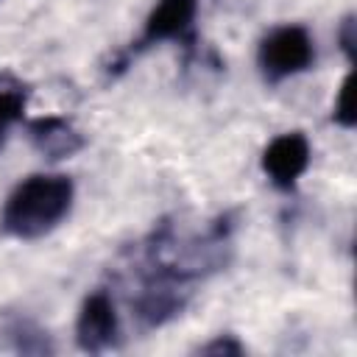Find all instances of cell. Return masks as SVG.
I'll return each instance as SVG.
<instances>
[{"label":"cell","instance_id":"1","mask_svg":"<svg viewBox=\"0 0 357 357\" xmlns=\"http://www.w3.org/2000/svg\"><path fill=\"white\" fill-rule=\"evenodd\" d=\"M73 206V181L67 176H31L3 206V229L20 240H33L53 231Z\"/></svg>","mask_w":357,"mask_h":357},{"label":"cell","instance_id":"2","mask_svg":"<svg viewBox=\"0 0 357 357\" xmlns=\"http://www.w3.org/2000/svg\"><path fill=\"white\" fill-rule=\"evenodd\" d=\"M257 59H259L265 78L282 81V78L296 75L312 64V59H315L312 36L301 25H282L262 39Z\"/></svg>","mask_w":357,"mask_h":357},{"label":"cell","instance_id":"3","mask_svg":"<svg viewBox=\"0 0 357 357\" xmlns=\"http://www.w3.org/2000/svg\"><path fill=\"white\" fill-rule=\"evenodd\" d=\"M310 165V142L301 131H287L271 139L262 153V170L268 173L271 184L279 190H290L298 176Z\"/></svg>","mask_w":357,"mask_h":357},{"label":"cell","instance_id":"4","mask_svg":"<svg viewBox=\"0 0 357 357\" xmlns=\"http://www.w3.org/2000/svg\"><path fill=\"white\" fill-rule=\"evenodd\" d=\"M117 337V312L112 298L98 290L84 298L78 321H75V340L84 351H103Z\"/></svg>","mask_w":357,"mask_h":357},{"label":"cell","instance_id":"5","mask_svg":"<svg viewBox=\"0 0 357 357\" xmlns=\"http://www.w3.org/2000/svg\"><path fill=\"white\" fill-rule=\"evenodd\" d=\"M198 11V0H156L153 11L145 20V31L137 47H151L167 39H184L192 28Z\"/></svg>","mask_w":357,"mask_h":357},{"label":"cell","instance_id":"6","mask_svg":"<svg viewBox=\"0 0 357 357\" xmlns=\"http://www.w3.org/2000/svg\"><path fill=\"white\" fill-rule=\"evenodd\" d=\"M28 134H31V142L50 159L73 156L84 145L75 128L61 117H36L28 123Z\"/></svg>","mask_w":357,"mask_h":357},{"label":"cell","instance_id":"7","mask_svg":"<svg viewBox=\"0 0 357 357\" xmlns=\"http://www.w3.org/2000/svg\"><path fill=\"white\" fill-rule=\"evenodd\" d=\"M28 103V89L22 81H17L14 75H0V145L8 134V128L22 117Z\"/></svg>","mask_w":357,"mask_h":357},{"label":"cell","instance_id":"8","mask_svg":"<svg viewBox=\"0 0 357 357\" xmlns=\"http://www.w3.org/2000/svg\"><path fill=\"white\" fill-rule=\"evenodd\" d=\"M351 84H354V78H351V73L340 81V89H337V98H335V109H332V117L343 126V128H351L354 123H357V112H354V89H351Z\"/></svg>","mask_w":357,"mask_h":357},{"label":"cell","instance_id":"9","mask_svg":"<svg viewBox=\"0 0 357 357\" xmlns=\"http://www.w3.org/2000/svg\"><path fill=\"white\" fill-rule=\"evenodd\" d=\"M201 351L204 354H243V346L237 340H231V337H218V340L201 346Z\"/></svg>","mask_w":357,"mask_h":357},{"label":"cell","instance_id":"10","mask_svg":"<svg viewBox=\"0 0 357 357\" xmlns=\"http://www.w3.org/2000/svg\"><path fill=\"white\" fill-rule=\"evenodd\" d=\"M340 42H343V50H346L349 61H354V17H346V22L340 28Z\"/></svg>","mask_w":357,"mask_h":357}]
</instances>
